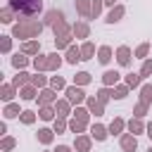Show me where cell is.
Wrapping results in <instances>:
<instances>
[{
	"label": "cell",
	"mask_w": 152,
	"mask_h": 152,
	"mask_svg": "<svg viewBox=\"0 0 152 152\" xmlns=\"http://www.w3.org/2000/svg\"><path fill=\"white\" fill-rule=\"evenodd\" d=\"M40 31H43V24L40 21H19L14 28H12V33L17 36V38H36V36H40Z\"/></svg>",
	"instance_id": "1"
},
{
	"label": "cell",
	"mask_w": 152,
	"mask_h": 152,
	"mask_svg": "<svg viewBox=\"0 0 152 152\" xmlns=\"http://www.w3.org/2000/svg\"><path fill=\"white\" fill-rule=\"evenodd\" d=\"M10 7L17 10V12H21V14H26V17H31V14L40 12L43 0H10Z\"/></svg>",
	"instance_id": "2"
},
{
	"label": "cell",
	"mask_w": 152,
	"mask_h": 152,
	"mask_svg": "<svg viewBox=\"0 0 152 152\" xmlns=\"http://www.w3.org/2000/svg\"><path fill=\"white\" fill-rule=\"evenodd\" d=\"M66 100L74 102V104H81V102L88 100V97H86V93H83L78 86H69V88H66Z\"/></svg>",
	"instance_id": "3"
},
{
	"label": "cell",
	"mask_w": 152,
	"mask_h": 152,
	"mask_svg": "<svg viewBox=\"0 0 152 152\" xmlns=\"http://www.w3.org/2000/svg\"><path fill=\"white\" fill-rule=\"evenodd\" d=\"M38 102H40V107H48V104L57 102V95H55V90H52V88H45V90H40V95H38Z\"/></svg>",
	"instance_id": "4"
},
{
	"label": "cell",
	"mask_w": 152,
	"mask_h": 152,
	"mask_svg": "<svg viewBox=\"0 0 152 152\" xmlns=\"http://www.w3.org/2000/svg\"><path fill=\"white\" fill-rule=\"evenodd\" d=\"M116 62H119L121 66H128V64H131V48H128V45H121V48L116 50Z\"/></svg>",
	"instance_id": "5"
},
{
	"label": "cell",
	"mask_w": 152,
	"mask_h": 152,
	"mask_svg": "<svg viewBox=\"0 0 152 152\" xmlns=\"http://www.w3.org/2000/svg\"><path fill=\"white\" fill-rule=\"evenodd\" d=\"M86 102H88V112H90V114H95V116H102V114H104V107H102V102H100L97 97H88Z\"/></svg>",
	"instance_id": "6"
},
{
	"label": "cell",
	"mask_w": 152,
	"mask_h": 152,
	"mask_svg": "<svg viewBox=\"0 0 152 152\" xmlns=\"http://www.w3.org/2000/svg\"><path fill=\"white\" fill-rule=\"evenodd\" d=\"M138 147V140H135V135L133 133H126V135H121V150H126V152H133Z\"/></svg>",
	"instance_id": "7"
},
{
	"label": "cell",
	"mask_w": 152,
	"mask_h": 152,
	"mask_svg": "<svg viewBox=\"0 0 152 152\" xmlns=\"http://www.w3.org/2000/svg\"><path fill=\"white\" fill-rule=\"evenodd\" d=\"M83 57H81V48H76V45H69L66 48V62L69 64H76V62H81Z\"/></svg>",
	"instance_id": "8"
},
{
	"label": "cell",
	"mask_w": 152,
	"mask_h": 152,
	"mask_svg": "<svg viewBox=\"0 0 152 152\" xmlns=\"http://www.w3.org/2000/svg\"><path fill=\"white\" fill-rule=\"evenodd\" d=\"M76 10H78V14H81L83 19H90L93 5H90V0H76Z\"/></svg>",
	"instance_id": "9"
},
{
	"label": "cell",
	"mask_w": 152,
	"mask_h": 152,
	"mask_svg": "<svg viewBox=\"0 0 152 152\" xmlns=\"http://www.w3.org/2000/svg\"><path fill=\"white\" fill-rule=\"evenodd\" d=\"M124 12H126V10H124V5H116V7L107 14V21H109V24H116V21L124 17Z\"/></svg>",
	"instance_id": "10"
},
{
	"label": "cell",
	"mask_w": 152,
	"mask_h": 152,
	"mask_svg": "<svg viewBox=\"0 0 152 152\" xmlns=\"http://www.w3.org/2000/svg\"><path fill=\"white\" fill-rule=\"evenodd\" d=\"M88 33H90V28H88V24H86V21L74 24V36H76V38H88Z\"/></svg>",
	"instance_id": "11"
},
{
	"label": "cell",
	"mask_w": 152,
	"mask_h": 152,
	"mask_svg": "<svg viewBox=\"0 0 152 152\" xmlns=\"http://www.w3.org/2000/svg\"><path fill=\"white\" fill-rule=\"evenodd\" d=\"M28 81H33V76H28L26 71H19V74L14 76V81H12V86H14V88H19V86L24 88V86H26Z\"/></svg>",
	"instance_id": "12"
},
{
	"label": "cell",
	"mask_w": 152,
	"mask_h": 152,
	"mask_svg": "<svg viewBox=\"0 0 152 152\" xmlns=\"http://www.w3.org/2000/svg\"><path fill=\"white\" fill-rule=\"evenodd\" d=\"M128 131L135 135V133H142V131H147V126H145V124H142V121L135 116V119H131V121H128Z\"/></svg>",
	"instance_id": "13"
},
{
	"label": "cell",
	"mask_w": 152,
	"mask_h": 152,
	"mask_svg": "<svg viewBox=\"0 0 152 152\" xmlns=\"http://www.w3.org/2000/svg\"><path fill=\"white\" fill-rule=\"evenodd\" d=\"M74 147H76L78 152H88V150H90V138H88V135H78L76 142H74Z\"/></svg>",
	"instance_id": "14"
},
{
	"label": "cell",
	"mask_w": 152,
	"mask_h": 152,
	"mask_svg": "<svg viewBox=\"0 0 152 152\" xmlns=\"http://www.w3.org/2000/svg\"><path fill=\"white\" fill-rule=\"evenodd\" d=\"M140 102H142V104H150V102H152V83H145V86L140 88Z\"/></svg>",
	"instance_id": "15"
},
{
	"label": "cell",
	"mask_w": 152,
	"mask_h": 152,
	"mask_svg": "<svg viewBox=\"0 0 152 152\" xmlns=\"http://www.w3.org/2000/svg\"><path fill=\"white\" fill-rule=\"evenodd\" d=\"M38 50H40V43H38V40H28V43L21 45V52H24V55H36Z\"/></svg>",
	"instance_id": "16"
},
{
	"label": "cell",
	"mask_w": 152,
	"mask_h": 152,
	"mask_svg": "<svg viewBox=\"0 0 152 152\" xmlns=\"http://www.w3.org/2000/svg\"><path fill=\"white\" fill-rule=\"evenodd\" d=\"M97 59H100V64H107V62L112 59V48H109V45H102V48L97 50Z\"/></svg>",
	"instance_id": "17"
},
{
	"label": "cell",
	"mask_w": 152,
	"mask_h": 152,
	"mask_svg": "<svg viewBox=\"0 0 152 152\" xmlns=\"http://www.w3.org/2000/svg\"><path fill=\"white\" fill-rule=\"evenodd\" d=\"M55 112H57V116H66L69 114V100H57L55 102Z\"/></svg>",
	"instance_id": "18"
},
{
	"label": "cell",
	"mask_w": 152,
	"mask_h": 152,
	"mask_svg": "<svg viewBox=\"0 0 152 152\" xmlns=\"http://www.w3.org/2000/svg\"><path fill=\"white\" fill-rule=\"evenodd\" d=\"M62 19H64V17H62V12H57V10H52V12L45 14V24H48V26H55V24L62 21Z\"/></svg>",
	"instance_id": "19"
},
{
	"label": "cell",
	"mask_w": 152,
	"mask_h": 152,
	"mask_svg": "<svg viewBox=\"0 0 152 152\" xmlns=\"http://www.w3.org/2000/svg\"><path fill=\"white\" fill-rule=\"evenodd\" d=\"M116 81H119V71H104L102 74V83L104 86H116Z\"/></svg>",
	"instance_id": "20"
},
{
	"label": "cell",
	"mask_w": 152,
	"mask_h": 152,
	"mask_svg": "<svg viewBox=\"0 0 152 152\" xmlns=\"http://www.w3.org/2000/svg\"><path fill=\"white\" fill-rule=\"evenodd\" d=\"M107 131H109V128H104V126H100V124H95V126L90 128V133H93L95 140H104V138H107Z\"/></svg>",
	"instance_id": "21"
},
{
	"label": "cell",
	"mask_w": 152,
	"mask_h": 152,
	"mask_svg": "<svg viewBox=\"0 0 152 152\" xmlns=\"http://www.w3.org/2000/svg\"><path fill=\"white\" fill-rule=\"evenodd\" d=\"M124 126H126V124H124V119H119V116H116V119L109 124V133H112V135H119V133L124 131Z\"/></svg>",
	"instance_id": "22"
},
{
	"label": "cell",
	"mask_w": 152,
	"mask_h": 152,
	"mask_svg": "<svg viewBox=\"0 0 152 152\" xmlns=\"http://www.w3.org/2000/svg\"><path fill=\"white\" fill-rule=\"evenodd\" d=\"M52 133H55V131H50V128H40V131H38V140H40L43 145H48V142H52Z\"/></svg>",
	"instance_id": "23"
},
{
	"label": "cell",
	"mask_w": 152,
	"mask_h": 152,
	"mask_svg": "<svg viewBox=\"0 0 152 152\" xmlns=\"http://www.w3.org/2000/svg\"><path fill=\"white\" fill-rule=\"evenodd\" d=\"M93 52H95V45H93V43H83V45H81V57H83V59H90Z\"/></svg>",
	"instance_id": "24"
},
{
	"label": "cell",
	"mask_w": 152,
	"mask_h": 152,
	"mask_svg": "<svg viewBox=\"0 0 152 152\" xmlns=\"http://www.w3.org/2000/svg\"><path fill=\"white\" fill-rule=\"evenodd\" d=\"M50 86H52V90H66V83H64L62 76H52L50 78Z\"/></svg>",
	"instance_id": "25"
},
{
	"label": "cell",
	"mask_w": 152,
	"mask_h": 152,
	"mask_svg": "<svg viewBox=\"0 0 152 152\" xmlns=\"http://www.w3.org/2000/svg\"><path fill=\"white\" fill-rule=\"evenodd\" d=\"M0 97H2L5 102H10V100L14 97V86H2V88H0Z\"/></svg>",
	"instance_id": "26"
},
{
	"label": "cell",
	"mask_w": 152,
	"mask_h": 152,
	"mask_svg": "<svg viewBox=\"0 0 152 152\" xmlns=\"http://www.w3.org/2000/svg\"><path fill=\"white\" fill-rule=\"evenodd\" d=\"M19 95H21L24 100H33V97H36V86H24V88L19 90Z\"/></svg>",
	"instance_id": "27"
},
{
	"label": "cell",
	"mask_w": 152,
	"mask_h": 152,
	"mask_svg": "<svg viewBox=\"0 0 152 152\" xmlns=\"http://www.w3.org/2000/svg\"><path fill=\"white\" fill-rule=\"evenodd\" d=\"M74 81H76V86H86V83H90V74L88 71H78L74 76Z\"/></svg>",
	"instance_id": "28"
},
{
	"label": "cell",
	"mask_w": 152,
	"mask_h": 152,
	"mask_svg": "<svg viewBox=\"0 0 152 152\" xmlns=\"http://www.w3.org/2000/svg\"><path fill=\"white\" fill-rule=\"evenodd\" d=\"M38 116H40L43 121H50V119L55 116V109H52L50 104H48V107H40V112H38Z\"/></svg>",
	"instance_id": "29"
},
{
	"label": "cell",
	"mask_w": 152,
	"mask_h": 152,
	"mask_svg": "<svg viewBox=\"0 0 152 152\" xmlns=\"http://www.w3.org/2000/svg\"><path fill=\"white\" fill-rule=\"evenodd\" d=\"M83 128H86L83 121H78V119H71V121H69V131H71V133H83Z\"/></svg>",
	"instance_id": "30"
},
{
	"label": "cell",
	"mask_w": 152,
	"mask_h": 152,
	"mask_svg": "<svg viewBox=\"0 0 152 152\" xmlns=\"http://www.w3.org/2000/svg\"><path fill=\"white\" fill-rule=\"evenodd\" d=\"M21 112H19V104H7L5 107V116L7 119H14V116H19Z\"/></svg>",
	"instance_id": "31"
},
{
	"label": "cell",
	"mask_w": 152,
	"mask_h": 152,
	"mask_svg": "<svg viewBox=\"0 0 152 152\" xmlns=\"http://www.w3.org/2000/svg\"><path fill=\"white\" fill-rule=\"evenodd\" d=\"M88 109H83V107H76V112H74V119H78V121H83V124H88Z\"/></svg>",
	"instance_id": "32"
},
{
	"label": "cell",
	"mask_w": 152,
	"mask_h": 152,
	"mask_svg": "<svg viewBox=\"0 0 152 152\" xmlns=\"http://www.w3.org/2000/svg\"><path fill=\"white\" fill-rule=\"evenodd\" d=\"M12 64H14L17 69H24V66L28 64V59H26L24 55H14V57H12Z\"/></svg>",
	"instance_id": "33"
},
{
	"label": "cell",
	"mask_w": 152,
	"mask_h": 152,
	"mask_svg": "<svg viewBox=\"0 0 152 152\" xmlns=\"http://www.w3.org/2000/svg\"><path fill=\"white\" fill-rule=\"evenodd\" d=\"M33 66H36V71H45L48 69V57H36L33 59Z\"/></svg>",
	"instance_id": "34"
},
{
	"label": "cell",
	"mask_w": 152,
	"mask_h": 152,
	"mask_svg": "<svg viewBox=\"0 0 152 152\" xmlns=\"http://www.w3.org/2000/svg\"><path fill=\"white\" fill-rule=\"evenodd\" d=\"M140 78H142L140 74H128V76H126V86H128V88H135V86L140 83Z\"/></svg>",
	"instance_id": "35"
},
{
	"label": "cell",
	"mask_w": 152,
	"mask_h": 152,
	"mask_svg": "<svg viewBox=\"0 0 152 152\" xmlns=\"http://www.w3.org/2000/svg\"><path fill=\"white\" fill-rule=\"evenodd\" d=\"M0 21H2V24H10V21H12V7L0 10Z\"/></svg>",
	"instance_id": "36"
},
{
	"label": "cell",
	"mask_w": 152,
	"mask_h": 152,
	"mask_svg": "<svg viewBox=\"0 0 152 152\" xmlns=\"http://www.w3.org/2000/svg\"><path fill=\"white\" fill-rule=\"evenodd\" d=\"M59 64H62V59L57 55H48V69H59Z\"/></svg>",
	"instance_id": "37"
},
{
	"label": "cell",
	"mask_w": 152,
	"mask_h": 152,
	"mask_svg": "<svg viewBox=\"0 0 152 152\" xmlns=\"http://www.w3.org/2000/svg\"><path fill=\"white\" fill-rule=\"evenodd\" d=\"M109 97H114V93H112V90H109V88H102V90H100V93H97V100H100V102H102V104H104V102H107V100H109Z\"/></svg>",
	"instance_id": "38"
},
{
	"label": "cell",
	"mask_w": 152,
	"mask_h": 152,
	"mask_svg": "<svg viewBox=\"0 0 152 152\" xmlns=\"http://www.w3.org/2000/svg\"><path fill=\"white\" fill-rule=\"evenodd\" d=\"M19 119H21L24 124H33V121H36V114H33V112H28V109H24V112L19 114Z\"/></svg>",
	"instance_id": "39"
},
{
	"label": "cell",
	"mask_w": 152,
	"mask_h": 152,
	"mask_svg": "<svg viewBox=\"0 0 152 152\" xmlns=\"http://www.w3.org/2000/svg\"><path fill=\"white\" fill-rule=\"evenodd\" d=\"M102 2L104 0H93V10H90V19H95L100 12H102Z\"/></svg>",
	"instance_id": "40"
},
{
	"label": "cell",
	"mask_w": 152,
	"mask_h": 152,
	"mask_svg": "<svg viewBox=\"0 0 152 152\" xmlns=\"http://www.w3.org/2000/svg\"><path fill=\"white\" fill-rule=\"evenodd\" d=\"M126 95H128V86H116V88H114V97L121 100V97H126Z\"/></svg>",
	"instance_id": "41"
},
{
	"label": "cell",
	"mask_w": 152,
	"mask_h": 152,
	"mask_svg": "<svg viewBox=\"0 0 152 152\" xmlns=\"http://www.w3.org/2000/svg\"><path fill=\"white\" fill-rule=\"evenodd\" d=\"M150 74H152V59H145L142 69H140V76H150Z\"/></svg>",
	"instance_id": "42"
},
{
	"label": "cell",
	"mask_w": 152,
	"mask_h": 152,
	"mask_svg": "<svg viewBox=\"0 0 152 152\" xmlns=\"http://www.w3.org/2000/svg\"><path fill=\"white\" fill-rule=\"evenodd\" d=\"M31 83H33V86H36V88H43V86H45V83H48V78H45V76H40V74H36V76H33V81H31Z\"/></svg>",
	"instance_id": "43"
},
{
	"label": "cell",
	"mask_w": 152,
	"mask_h": 152,
	"mask_svg": "<svg viewBox=\"0 0 152 152\" xmlns=\"http://www.w3.org/2000/svg\"><path fill=\"white\" fill-rule=\"evenodd\" d=\"M64 131H66V121L59 116V119L55 121V133H64Z\"/></svg>",
	"instance_id": "44"
},
{
	"label": "cell",
	"mask_w": 152,
	"mask_h": 152,
	"mask_svg": "<svg viewBox=\"0 0 152 152\" xmlns=\"http://www.w3.org/2000/svg\"><path fill=\"white\" fill-rule=\"evenodd\" d=\"M147 50H150V43H142V45H138V50H135V57H145V55H147Z\"/></svg>",
	"instance_id": "45"
},
{
	"label": "cell",
	"mask_w": 152,
	"mask_h": 152,
	"mask_svg": "<svg viewBox=\"0 0 152 152\" xmlns=\"http://www.w3.org/2000/svg\"><path fill=\"white\" fill-rule=\"evenodd\" d=\"M0 147L7 152V150H12L14 147V138H2V142H0Z\"/></svg>",
	"instance_id": "46"
},
{
	"label": "cell",
	"mask_w": 152,
	"mask_h": 152,
	"mask_svg": "<svg viewBox=\"0 0 152 152\" xmlns=\"http://www.w3.org/2000/svg\"><path fill=\"white\" fill-rule=\"evenodd\" d=\"M147 114V104H142V102H138V107H135V116L140 119V116H145Z\"/></svg>",
	"instance_id": "47"
},
{
	"label": "cell",
	"mask_w": 152,
	"mask_h": 152,
	"mask_svg": "<svg viewBox=\"0 0 152 152\" xmlns=\"http://www.w3.org/2000/svg\"><path fill=\"white\" fill-rule=\"evenodd\" d=\"M10 45H12V40H10V36H2V52H10Z\"/></svg>",
	"instance_id": "48"
},
{
	"label": "cell",
	"mask_w": 152,
	"mask_h": 152,
	"mask_svg": "<svg viewBox=\"0 0 152 152\" xmlns=\"http://www.w3.org/2000/svg\"><path fill=\"white\" fill-rule=\"evenodd\" d=\"M55 152H71V147H66V145H57Z\"/></svg>",
	"instance_id": "49"
},
{
	"label": "cell",
	"mask_w": 152,
	"mask_h": 152,
	"mask_svg": "<svg viewBox=\"0 0 152 152\" xmlns=\"http://www.w3.org/2000/svg\"><path fill=\"white\" fill-rule=\"evenodd\" d=\"M147 138L152 140V124H147Z\"/></svg>",
	"instance_id": "50"
},
{
	"label": "cell",
	"mask_w": 152,
	"mask_h": 152,
	"mask_svg": "<svg viewBox=\"0 0 152 152\" xmlns=\"http://www.w3.org/2000/svg\"><path fill=\"white\" fill-rule=\"evenodd\" d=\"M104 2H107V5H114V2H116V0H104Z\"/></svg>",
	"instance_id": "51"
},
{
	"label": "cell",
	"mask_w": 152,
	"mask_h": 152,
	"mask_svg": "<svg viewBox=\"0 0 152 152\" xmlns=\"http://www.w3.org/2000/svg\"><path fill=\"white\" fill-rule=\"evenodd\" d=\"M147 152H152V147H150V150H147Z\"/></svg>",
	"instance_id": "52"
}]
</instances>
